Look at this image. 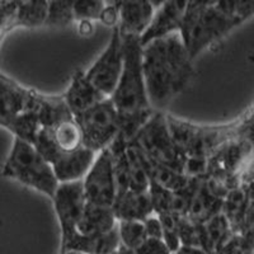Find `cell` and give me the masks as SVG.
<instances>
[{
    "label": "cell",
    "instance_id": "cell-23",
    "mask_svg": "<svg viewBox=\"0 0 254 254\" xmlns=\"http://www.w3.org/2000/svg\"><path fill=\"white\" fill-rule=\"evenodd\" d=\"M127 162H128V174H130V187L132 192H147L150 186V179L147 177L142 164L141 155L132 144L127 142Z\"/></svg>",
    "mask_w": 254,
    "mask_h": 254
},
{
    "label": "cell",
    "instance_id": "cell-18",
    "mask_svg": "<svg viewBox=\"0 0 254 254\" xmlns=\"http://www.w3.org/2000/svg\"><path fill=\"white\" fill-rule=\"evenodd\" d=\"M199 248L207 254H217L224 247L229 238L233 235L230 225L224 215H215L210 220L198 225Z\"/></svg>",
    "mask_w": 254,
    "mask_h": 254
},
{
    "label": "cell",
    "instance_id": "cell-7",
    "mask_svg": "<svg viewBox=\"0 0 254 254\" xmlns=\"http://www.w3.org/2000/svg\"><path fill=\"white\" fill-rule=\"evenodd\" d=\"M242 23H244L243 20L219 10L214 1H207L190 32L182 38L190 60L193 61L199 52L212 46Z\"/></svg>",
    "mask_w": 254,
    "mask_h": 254
},
{
    "label": "cell",
    "instance_id": "cell-30",
    "mask_svg": "<svg viewBox=\"0 0 254 254\" xmlns=\"http://www.w3.org/2000/svg\"><path fill=\"white\" fill-rule=\"evenodd\" d=\"M133 254H172L162 239L146 238L141 246L133 251Z\"/></svg>",
    "mask_w": 254,
    "mask_h": 254
},
{
    "label": "cell",
    "instance_id": "cell-9",
    "mask_svg": "<svg viewBox=\"0 0 254 254\" xmlns=\"http://www.w3.org/2000/svg\"><path fill=\"white\" fill-rule=\"evenodd\" d=\"M81 182L85 202L112 207L116 201V187L108 147L95 155L94 162Z\"/></svg>",
    "mask_w": 254,
    "mask_h": 254
},
{
    "label": "cell",
    "instance_id": "cell-25",
    "mask_svg": "<svg viewBox=\"0 0 254 254\" xmlns=\"http://www.w3.org/2000/svg\"><path fill=\"white\" fill-rule=\"evenodd\" d=\"M72 0H52L49 1L45 26L66 27L74 22Z\"/></svg>",
    "mask_w": 254,
    "mask_h": 254
},
{
    "label": "cell",
    "instance_id": "cell-6",
    "mask_svg": "<svg viewBox=\"0 0 254 254\" xmlns=\"http://www.w3.org/2000/svg\"><path fill=\"white\" fill-rule=\"evenodd\" d=\"M84 147L93 153L107 149L120 133V120L112 99L106 98L92 108L74 116Z\"/></svg>",
    "mask_w": 254,
    "mask_h": 254
},
{
    "label": "cell",
    "instance_id": "cell-35",
    "mask_svg": "<svg viewBox=\"0 0 254 254\" xmlns=\"http://www.w3.org/2000/svg\"><path fill=\"white\" fill-rule=\"evenodd\" d=\"M113 254H117V253H113Z\"/></svg>",
    "mask_w": 254,
    "mask_h": 254
},
{
    "label": "cell",
    "instance_id": "cell-2",
    "mask_svg": "<svg viewBox=\"0 0 254 254\" xmlns=\"http://www.w3.org/2000/svg\"><path fill=\"white\" fill-rule=\"evenodd\" d=\"M124 65L120 80L111 95L120 120V132L127 142L135 137L155 111L147 99L142 74V47L139 37L121 35Z\"/></svg>",
    "mask_w": 254,
    "mask_h": 254
},
{
    "label": "cell",
    "instance_id": "cell-10",
    "mask_svg": "<svg viewBox=\"0 0 254 254\" xmlns=\"http://www.w3.org/2000/svg\"><path fill=\"white\" fill-rule=\"evenodd\" d=\"M51 199L60 224L63 243L76 231V225L83 214L84 206L87 203L84 197L83 182L75 181L59 183Z\"/></svg>",
    "mask_w": 254,
    "mask_h": 254
},
{
    "label": "cell",
    "instance_id": "cell-29",
    "mask_svg": "<svg viewBox=\"0 0 254 254\" xmlns=\"http://www.w3.org/2000/svg\"><path fill=\"white\" fill-rule=\"evenodd\" d=\"M99 20L104 26L117 27L120 22V1H104V8Z\"/></svg>",
    "mask_w": 254,
    "mask_h": 254
},
{
    "label": "cell",
    "instance_id": "cell-11",
    "mask_svg": "<svg viewBox=\"0 0 254 254\" xmlns=\"http://www.w3.org/2000/svg\"><path fill=\"white\" fill-rule=\"evenodd\" d=\"M186 8H187L186 0L163 1L162 5L159 6L154 13L153 19H151L146 31L139 38L141 47H144L151 41L172 35L174 32H178L181 28Z\"/></svg>",
    "mask_w": 254,
    "mask_h": 254
},
{
    "label": "cell",
    "instance_id": "cell-14",
    "mask_svg": "<svg viewBox=\"0 0 254 254\" xmlns=\"http://www.w3.org/2000/svg\"><path fill=\"white\" fill-rule=\"evenodd\" d=\"M120 247L117 225L115 229L99 235H81L74 233L69 239L61 243V252L76 251L84 254H113Z\"/></svg>",
    "mask_w": 254,
    "mask_h": 254
},
{
    "label": "cell",
    "instance_id": "cell-36",
    "mask_svg": "<svg viewBox=\"0 0 254 254\" xmlns=\"http://www.w3.org/2000/svg\"><path fill=\"white\" fill-rule=\"evenodd\" d=\"M217 254H220V253H217Z\"/></svg>",
    "mask_w": 254,
    "mask_h": 254
},
{
    "label": "cell",
    "instance_id": "cell-31",
    "mask_svg": "<svg viewBox=\"0 0 254 254\" xmlns=\"http://www.w3.org/2000/svg\"><path fill=\"white\" fill-rule=\"evenodd\" d=\"M142 225H144L146 238L162 239V224H160L158 215L151 214L150 216H147L146 219L142 220Z\"/></svg>",
    "mask_w": 254,
    "mask_h": 254
},
{
    "label": "cell",
    "instance_id": "cell-4",
    "mask_svg": "<svg viewBox=\"0 0 254 254\" xmlns=\"http://www.w3.org/2000/svg\"><path fill=\"white\" fill-rule=\"evenodd\" d=\"M3 176L38 190L52 198L59 186L54 169L33 145L14 137Z\"/></svg>",
    "mask_w": 254,
    "mask_h": 254
},
{
    "label": "cell",
    "instance_id": "cell-19",
    "mask_svg": "<svg viewBox=\"0 0 254 254\" xmlns=\"http://www.w3.org/2000/svg\"><path fill=\"white\" fill-rule=\"evenodd\" d=\"M127 140L121 132L116 136L112 144L108 146L111 154L113 179L116 187V199L124 196L130 187V174H128V162H127Z\"/></svg>",
    "mask_w": 254,
    "mask_h": 254
},
{
    "label": "cell",
    "instance_id": "cell-32",
    "mask_svg": "<svg viewBox=\"0 0 254 254\" xmlns=\"http://www.w3.org/2000/svg\"><path fill=\"white\" fill-rule=\"evenodd\" d=\"M94 32V26H93V22L89 20H80L78 22V33L84 37H89L93 35Z\"/></svg>",
    "mask_w": 254,
    "mask_h": 254
},
{
    "label": "cell",
    "instance_id": "cell-16",
    "mask_svg": "<svg viewBox=\"0 0 254 254\" xmlns=\"http://www.w3.org/2000/svg\"><path fill=\"white\" fill-rule=\"evenodd\" d=\"M117 221H142L153 212L149 192L127 190L112 206Z\"/></svg>",
    "mask_w": 254,
    "mask_h": 254
},
{
    "label": "cell",
    "instance_id": "cell-17",
    "mask_svg": "<svg viewBox=\"0 0 254 254\" xmlns=\"http://www.w3.org/2000/svg\"><path fill=\"white\" fill-rule=\"evenodd\" d=\"M117 220L112 207L85 203L76 225V233L81 235L106 234L116 228Z\"/></svg>",
    "mask_w": 254,
    "mask_h": 254
},
{
    "label": "cell",
    "instance_id": "cell-13",
    "mask_svg": "<svg viewBox=\"0 0 254 254\" xmlns=\"http://www.w3.org/2000/svg\"><path fill=\"white\" fill-rule=\"evenodd\" d=\"M154 13L155 9L147 0L120 1V33L140 38L150 24Z\"/></svg>",
    "mask_w": 254,
    "mask_h": 254
},
{
    "label": "cell",
    "instance_id": "cell-22",
    "mask_svg": "<svg viewBox=\"0 0 254 254\" xmlns=\"http://www.w3.org/2000/svg\"><path fill=\"white\" fill-rule=\"evenodd\" d=\"M49 1L45 0H32V1H19L14 15L9 20L6 29L13 27H40L45 24L47 15Z\"/></svg>",
    "mask_w": 254,
    "mask_h": 254
},
{
    "label": "cell",
    "instance_id": "cell-8",
    "mask_svg": "<svg viewBox=\"0 0 254 254\" xmlns=\"http://www.w3.org/2000/svg\"><path fill=\"white\" fill-rule=\"evenodd\" d=\"M122 65L124 46L121 33L117 26L113 28L108 46L89 67V70L84 72L85 78L99 94L103 95L104 98H111L121 76Z\"/></svg>",
    "mask_w": 254,
    "mask_h": 254
},
{
    "label": "cell",
    "instance_id": "cell-3",
    "mask_svg": "<svg viewBox=\"0 0 254 254\" xmlns=\"http://www.w3.org/2000/svg\"><path fill=\"white\" fill-rule=\"evenodd\" d=\"M252 108L225 125H197L167 113L172 139L186 158L208 159L222 145L237 139H252Z\"/></svg>",
    "mask_w": 254,
    "mask_h": 254
},
{
    "label": "cell",
    "instance_id": "cell-20",
    "mask_svg": "<svg viewBox=\"0 0 254 254\" xmlns=\"http://www.w3.org/2000/svg\"><path fill=\"white\" fill-rule=\"evenodd\" d=\"M221 207L222 199L217 198L211 193L210 190L206 188L205 179H203L199 188L197 190L196 194H194L193 199H192V202H190L186 217L196 225H202L211 217L220 214Z\"/></svg>",
    "mask_w": 254,
    "mask_h": 254
},
{
    "label": "cell",
    "instance_id": "cell-24",
    "mask_svg": "<svg viewBox=\"0 0 254 254\" xmlns=\"http://www.w3.org/2000/svg\"><path fill=\"white\" fill-rule=\"evenodd\" d=\"M120 246L128 251H135L146 239L142 221H117Z\"/></svg>",
    "mask_w": 254,
    "mask_h": 254
},
{
    "label": "cell",
    "instance_id": "cell-12",
    "mask_svg": "<svg viewBox=\"0 0 254 254\" xmlns=\"http://www.w3.org/2000/svg\"><path fill=\"white\" fill-rule=\"evenodd\" d=\"M37 92L23 88L0 74V126L8 128L35 99Z\"/></svg>",
    "mask_w": 254,
    "mask_h": 254
},
{
    "label": "cell",
    "instance_id": "cell-28",
    "mask_svg": "<svg viewBox=\"0 0 254 254\" xmlns=\"http://www.w3.org/2000/svg\"><path fill=\"white\" fill-rule=\"evenodd\" d=\"M177 229L181 246L197 247L199 248V231L198 225L193 224L187 217H176Z\"/></svg>",
    "mask_w": 254,
    "mask_h": 254
},
{
    "label": "cell",
    "instance_id": "cell-27",
    "mask_svg": "<svg viewBox=\"0 0 254 254\" xmlns=\"http://www.w3.org/2000/svg\"><path fill=\"white\" fill-rule=\"evenodd\" d=\"M158 217L162 224V240L171 253H174L181 247L176 217L171 214H159Z\"/></svg>",
    "mask_w": 254,
    "mask_h": 254
},
{
    "label": "cell",
    "instance_id": "cell-34",
    "mask_svg": "<svg viewBox=\"0 0 254 254\" xmlns=\"http://www.w3.org/2000/svg\"><path fill=\"white\" fill-rule=\"evenodd\" d=\"M61 254H84V253H80V252H76V251H66V252H61Z\"/></svg>",
    "mask_w": 254,
    "mask_h": 254
},
{
    "label": "cell",
    "instance_id": "cell-33",
    "mask_svg": "<svg viewBox=\"0 0 254 254\" xmlns=\"http://www.w3.org/2000/svg\"><path fill=\"white\" fill-rule=\"evenodd\" d=\"M172 254H207L205 251H202L201 248H197V247H186L181 246L178 251H176Z\"/></svg>",
    "mask_w": 254,
    "mask_h": 254
},
{
    "label": "cell",
    "instance_id": "cell-1",
    "mask_svg": "<svg viewBox=\"0 0 254 254\" xmlns=\"http://www.w3.org/2000/svg\"><path fill=\"white\" fill-rule=\"evenodd\" d=\"M142 74L151 108L165 112V107L194 76L193 65L178 32L142 47Z\"/></svg>",
    "mask_w": 254,
    "mask_h": 254
},
{
    "label": "cell",
    "instance_id": "cell-15",
    "mask_svg": "<svg viewBox=\"0 0 254 254\" xmlns=\"http://www.w3.org/2000/svg\"><path fill=\"white\" fill-rule=\"evenodd\" d=\"M63 98L72 116L85 112L93 106L106 99L93 88L92 84L85 78V72L80 70L74 74L71 84L63 95Z\"/></svg>",
    "mask_w": 254,
    "mask_h": 254
},
{
    "label": "cell",
    "instance_id": "cell-21",
    "mask_svg": "<svg viewBox=\"0 0 254 254\" xmlns=\"http://www.w3.org/2000/svg\"><path fill=\"white\" fill-rule=\"evenodd\" d=\"M140 155H141L142 164H144L145 171H146L150 182L155 183L156 186L164 188V190H171V192L181 190V188L187 185L190 178H187L186 176L178 173V172L172 171L171 168L159 164V163L154 162L151 159H147L141 153H140Z\"/></svg>",
    "mask_w": 254,
    "mask_h": 254
},
{
    "label": "cell",
    "instance_id": "cell-5",
    "mask_svg": "<svg viewBox=\"0 0 254 254\" xmlns=\"http://www.w3.org/2000/svg\"><path fill=\"white\" fill-rule=\"evenodd\" d=\"M128 142L147 159L183 174L186 156L172 139L165 112H154L149 121Z\"/></svg>",
    "mask_w": 254,
    "mask_h": 254
},
{
    "label": "cell",
    "instance_id": "cell-26",
    "mask_svg": "<svg viewBox=\"0 0 254 254\" xmlns=\"http://www.w3.org/2000/svg\"><path fill=\"white\" fill-rule=\"evenodd\" d=\"M103 8L104 1L102 0H72V13L76 22L99 20Z\"/></svg>",
    "mask_w": 254,
    "mask_h": 254
}]
</instances>
